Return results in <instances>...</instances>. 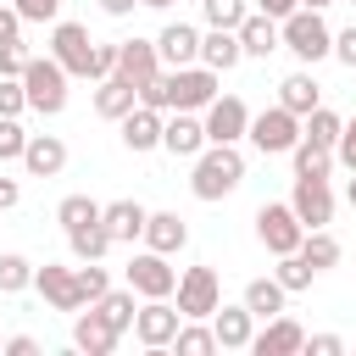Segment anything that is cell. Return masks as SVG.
Returning <instances> with one entry per match:
<instances>
[{"label": "cell", "instance_id": "1", "mask_svg": "<svg viewBox=\"0 0 356 356\" xmlns=\"http://www.w3.org/2000/svg\"><path fill=\"white\" fill-rule=\"evenodd\" d=\"M245 184V156L239 145H206L189 167V195L195 200H228Z\"/></svg>", "mask_w": 356, "mask_h": 356}, {"label": "cell", "instance_id": "2", "mask_svg": "<svg viewBox=\"0 0 356 356\" xmlns=\"http://www.w3.org/2000/svg\"><path fill=\"white\" fill-rule=\"evenodd\" d=\"M278 33H284V50H289L300 67H317L323 56H334V28L323 22V11L295 6V11L278 22Z\"/></svg>", "mask_w": 356, "mask_h": 356}, {"label": "cell", "instance_id": "3", "mask_svg": "<svg viewBox=\"0 0 356 356\" xmlns=\"http://www.w3.org/2000/svg\"><path fill=\"white\" fill-rule=\"evenodd\" d=\"M67 83H72V72H67L56 56H28V67H22L28 111H39V117H61V111H67Z\"/></svg>", "mask_w": 356, "mask_h": 356}, {"label": "cell", "instance_id": "4", "mask_svg": "<svg viewBox=\"0 0 356 356\" xmlns=\"http://www.w3.org/2000/svg\"><path fill=\"white\" fill-rule=\"evenodd\" d=\"M222 72H211L206 61H189V67H167V106L172 111H206L222 89Z\"/></svg>", "mask_w": 356, "mask_h": 356}, {"label": "cell", "instance_id": "5", "mask_svg": "<svg viewBox=\"0 0 356 356\" xmlns=\"http://www.w3.org/2000/svg\"><path fill=\"white\" fill-rule=\"evenodd\" d=\"M300 117L289 111V106H267V111H250V128H245V139L261 150V156H289L295 145H300Z\"/></svg>", "mask_w": 356, "mask_h": 356}, {"label": "cell", "instance_id": "6", "mask_svg": "<svg viewBox=\"0 0 356 356\" xmlns=\"http://www.w3.org/2000/svg\"><path fill=\"white\" fill-rule=\"evenodd\" d=\"M256 239H261L273 256H289V250H300L306 222L295 217V206H289V200H267V206L256 211Z\"/></svg>", "mask_w": 356, "mask_h": 356}, {"label": "cell", "instance_id": "7", "mask_svg": "<svg viewBox=\"0 0 356 356\" xmlns=\"http://www.w3.org/2000/svg\"><path fill=\"white\" fill-rule=\"evenodd\" d=\"M178 328H184V312H178V300H172V295L145 300V306H139V317H134V339H139L145 350H167V345L178 339Z\"/></svg>", "mask_w": 356, "mask_h": 356}, {"label": "cell", "instance_id": "8", "mask_svg": "<svg viewBox=\"0 0 356 356\" xmlns=\"http://www.w3.org/2000/svg\"><path fill=\"white\" fill-rule=\"evenodd\" d=\"M128 289L139 295V300H161V295H172L178 289V267L161 256V250H139L134 261H128Z\"/></svg>", "mask_w": 356, "mask_h": 356}, {"label": "cell", "instance_id": "9", "mask_svg": "<svg viewBox=\"0 0 356 356\" xmlns=\"http://www.w3.org/2000/svg\"><path fill=\"white\" fill-rule=\"evenodd\" d=\"M50 56H56L72 78H89V67H95V39H89V28H83V22H50Z\"/></svg>", "mask_w": 356, "mask_h": 356}, {"label": "cell", "instance_id": "10", "mask_svg": "<svg viewBox=\"0 0 356 356\" xmlns=\"http://www.w3.org/2000/svg\"><path fill=\"white\" fill-rule=\"evenodd\" d=\"M172 295H178V312H184V317H211V312L222 306V284H217L211 267H184Z\"/></svg>", "mask_w": 356, "mask_h": 356}, {"label": "cell", "instance_id": "11", "mask_svg": "<svg viewBox=\"0 0 356 356\" xmlns=\"http://www.w3.org/2000/svg\"><path fill=\"white\" fill-rule=\"evenodd\" d=\"M200 122H206V139H211V145H239L245 128H250V106H245L239 95H217V100L200 111Z\"/></svg>", "mask_w": 356, "mask_h": 356}, {"label": "cell", "instance_id": "12", "mask_svg": "<svg viewBox=\"0 0 356 356\" xmlns=\"http://www.w3.org/2000/svg\"><path fill=\"white\" fill-rule=\"evenodd\" d=\"M289 206H295V217H300L306 228H328V222H334V189H328V178H300V172H295Z\"/></svg>", "mask_w": 356, "mask_h": 356}, {"label": "cell", "instance_id": "13", "mask_svg": "<svg viewBox=\"0 0 356 356\" xmlns=\"http://www.w3.org/2000/svg\"><path fill=\"white\" fill-rule=\"evenodd\" d=\"M33 289L44 295L50 312H83V295H78V267H61V261H44L33 273Z\"/></svg>", "mask_w": 356, "mask_h": 356}, {"label": "cell", "instance_id": "14", "mask_svg": "<svg viewBox=\"0 0 356 356\" xmlns=\"http://www.w3.org/2000/svg\"><path fill=\"white\" fill-rule=\"evenodd\" d=\"M250 350L256 356H300L306 350V328L289 312H278V317H267V328L250 334Z\"/></svg>", "mask_w": 356, "mask_h": 356}, {"label": "cell", "instance_id": "15", "mask_svg": "<svg viewBox=\"0 0 356 356\" xmlns=\"http://www.w3.org/2000/svg\"><path fill=\"white\" fill-rule=\"evenodd\" d=\"M117 128H122V145H128L134 156H145V150H161V128H167V111H156V106H145V100H139V106H134V111H128Z\"/></svg>", "mask_w": 356, "mask_h": 356}, {"label": "cell", "instance_id": "16", "mask_svg": "<svg viewBox=\"0 0 356 356\" xmlns=\"http://www.w3.org/2000/svg\"><path fill=\"white\" fill-rule=\"evenodd\" d=\"M206 145H211V139H206V122H200L195 111H172V117H167V128H161V150H167V156L195 161Z\"/></svg>", "mask_w": 356, "mask_h": 356}, {"label": "cell", "instance_id": "17", "mask_svg": "<svg viewBox=\"0 0 356 356\" xmlns=\"http://www.w3.org/2000/svg\"><path fill=\"white\" fill-rule=\"evenodd\" d=\"M117 339H122V334L111 328V317H106L100 306H89V312H78V317H72V345H78L83 356H111V350H117Z\"/></svg>", "mask_w": 356, "mask_h": 356}, {"label": "cell", "instance_id": "18", "mask_svg": "<svg viewBox=\"0 0 356 356\" xmlns=\"http://www.w3.org/2000/svg\"><path fill=\"white\" fill-rule=\"evenodd\" d=\"M117 72H122L134 89H145V83L161 72V50H156V39H122V44H117Z\"/></svg>", "mask_w": 356, "mask_h": 356}, {"label": "cell", "instance_id": "19", "mask_svg": "<svg viewBox=\"0 0 356 356\" xmlns=\"http://www.w3.org/2000/svg\"><path fill=\"white\" fill-rule=\"evenodd\" d=\"M211 328H217V345L222 350H250V334H256V312L245 306V300H222L217 312H211Z\"/></svg>", "mask_w": 356, "mask_h": 356}, {"label": "cell", "instance_id": "20", "mask_svg": "<svg viewBox=\"0 0 356 356\" xmlns=\"http://www.w3.org/2000/svg\"><path fill=\"white\" fill-rule=\"evenodd\" d=\"M156 50H161V67H189V61H200V28L167 22V28L156 33Z\"/></svg>", "mask_w": 356, "mask_h": 356}, {"label": "cell", "instance_id": "21", "mask_svg": "<svg viewBox=\"0 0 356 356\" xmlns=\"http://www.w3.org/2000/svg\"><path fill=\"white\" fill-rule=\"evenodd\" d=\"M200 61L211 72H234L245 61V44H239V28H206L200 33Z\"/></svg>", "mask_w": 356, "mask_h": 356}, {"label": "cell", "instance_id": "22", "mask_svg": "<svg viewBox=\"0 0 356 356\" xmlns=\"http://www.w3.org/2000/svg\"><path fill=\"white\" fill-rule=\"evenodd\" d=\"M134 106H139V89H134L122 72H111V78H100V83H95V111H100L106 122H122Z\"/></svg>", "mask_w": 356, "mask_h": 356}, {"label": "cell", "instance_id": "23", "mask_svg": "<svg viewBox=\"0 0 356 356\" xmlns=\"http://www.w3.org/2000/svg\"><path fill=\"white\" fill-rule=\"evenodd\" d=\"M22 167H28V178H56V172L67 167V145H61L56 134H28Z\"/></svg>", "mask_w": 356, "mask_h": 356}, {"label": "cell", "instance_id": "24", "mask_svg": "<svg viewBox=\"0 0 356 356\" xmlns=\"http://www.w3.org/2000/svg\"><path fill=\"white\" fill-rule=\"evenodd\" d=\"M278 106H289L295 117H312V111L323 106V83L312 78V67H300V72H289V78L278 83Z\"/></svg>", "mask_w": 356, "mask_h": 356}, {"label": "cell", "instance_id": "25", "mask_svg": "<svg viewBox=\"0 0 356 356\" xmlns=\"http://www.w3.org/2000/svg\"><path fill=\"white\" fill-rule=\"evenodd\" d=\"M100 222L111 228V239H117V245H134V239H145V222H150V211H145L139 200H111V206L100 211Z\"/></svg>", "mask_w": 356, "mask_h": 356}, {"label": "cell", "instance_id": "26", "mask_svg": "<svg viewBox=\"0 0 356 356\" xmlns=\"http://www.w3.org/2000/svg\"><path fill=\"white\" fill-rule=\"evenodd\" d=\"M145 245L161 250V256H178V250L189 245V222H184L178 211H150V222H145Z\"/></svg>", "mask_w": 356, "mask_h": 356}, {"label": "cell", "instance_id": "27", "mask_svg": "<svg viewBox=\"0 0 356 356\" xmlns=\"http://www.w3.org/2000/svg\"><path fill=\"white\" fill-rule=\"evenodd\" d=\"M239 44H245V56H273V50H284L278 17H267V11H250V17L239 22Z\"/></svg>", "mask_w": 356, "mask_h": 356}, {"label": "cell", "instance_id": "28", "mask_svg": "<svg viewBox=\"0 0 356 356\" xmlns=\"http://www.w3.org/2000/svg\"><path fill=\"white\" fill-rule=\"evenodd\" d=\"M111 245H117V239H111V228H106V222H83V228H72V234H67L72 261H100Z\"/></svg>", "mask_w": 356, "mask_h": 356}, {"label": "cell", "instance_id": "29", "mask_svg": "<svg viewBox=\"0 0 356 356\" xmlns=\"http://www.w3.org/2000/svg\"><path fill=\"white\" fill-rule=\"evenodd\" d=\"M239 300H245V306H250V312H256V317L267 323V317H278V312H284V300H289V289H284L278 278H250Z\"/></svg>", "mask_w": 356, "mask_h": 356}, {"label": "cell", "instance_id": "30", "mask_svg": "<svg viewBox=\"0 0 356 356\" xmlns=\"http://www.w3.org/2000/svg\"><path fill=\"white\" fill-rule=\"evenodd\" d=\"M172 350H178V356H211V350H222V345H217V328H206V317H184Z\"/></svg>", "mask_w": 356, "mask_h": 356}, {"label": "cell", "instance_id": "31", "mask_svg": "<svg viewBox=\"0 0 356 356\" xmlns=\"http://www.w3.org/2000/svg\"><path fill=\"white\" fill-rule=\"evenodd\" d=\"M300 256H306L317 273H328V267H339V256H345V250H339V239H334L328 228H306V239H300Z\"/></svg>", "mask_w": 356, "mask_h": 356}, {"label": "cell", "instance_id": "32", "mask_svg": "<svg viewBox=\"0 0 356 356\" xmlns=\"http://www.w3.org/2000/svg\"><path fill=\"white\" fill-rule=\"evenodd\" d=\"M300 128H306V139H312V145L334 150V145H339V134H345V117H339V111H328V106H317L312 117H300Z\"/></svg>", "mask_w": 356, "mask_h": 356}, {"label": "cell", "instance_id": "33", "mask_svg": "<svg viewBox=\"0 0 356 356\" xmlns=\"http://www.w3.org/2000/svg\"><path fill=\"white\" fill-rule=\"evenodd\" d=\"M289 161H295V172H300V178H328V172H334V150L312 145L306 134H300V145L289 150Z\"/></svg>", "mask_w": 356, "mask_h": 356}, {"label": "cell", "instance_id": "34", "mask_svg": "<svg viewBox=\"0 0 356 356\" xmlns=\"http://www.w3.org/2000/svg\"><path fill=\"white\" fill-rule=\"evenodd\" d=\"M100 200H89V195H67L61 206H56V222H61V234H72V228H83V222H100Z\"/></svg>", "mask_w": 356, "mask_h": 356}, {"label": "cell", "instance_id": "35", "mask_svg": "<svg viewBox=\"0 0 356 356\" xmlns=\"http://www.w3.org/2000/svg\"><path fill=\"white\" fill-rule=\"evenodd\" d=\"M273 278L289 289V295H300V289H312V278H317V267L300 256V250H289V256H278V267H273Z\"/></svg>", "mask_w": 356, "mask_h": 356}, {"label": "cell", "instance_id": "36", "mask_svg": "<svg viewBox=\"0 0 356 356\" xmlns=\"http://www.w3.org/2000/svg\"><path fill=\"white\" fill-rule=\"evenodd\" d=\"M95 306L111 317V328H117V334H134V317H139V306H134V289H106Z\"/></svg>", "mask_w": 356, "mask_h": 356}, {"label": "cell", "instance_id": "37", "mask_svg": "<svg viewBox=\"0 0 356 356\" xmlns=\"http://www.w3.org/2000/svg\"><path fill=\"white\" fill-rule=\"evenodd\" d=\"M33 261L28 256H17V250H6L0 256V295H22V289H33Z\"/></svg>", "mask_w": 356, "mask_h": 356}, {"label": "cell", "instance_id": "38", "mask_svg": "<svg viewBox=\"0 0 356 356\" xmlns=\"http://www.w3.org/2000/svg\"><path fill=\"white\" fill-rule=\"evenodd\" d=\"M200 17L206 28H239L250 17V0H200Z\"/></svg>", "mask_w": 356, "mask_h": 356}, {"label": "cell", "instance_id": "39", "mask_svg": "<svg viewBox=\"0 0 356 356\" xmlns=\"http://www.w3.org/2000/svg\"><path fill=\"white\" fill-rule=\"evenodd\" d=\"M106 289H111L106 267H100V261H78V295H83V306H95Z\"/></svg>", "mask_w": 356, "mask_h": 356}, {"label": "cell", "instance_id": "40", "mask_svg": "<svg viewBox=\"0 0 356 356\" xmlns=\"http://www.w3.org/2000/svg\"><path fill=\"white\" fill-rule=\"evenodd\" d=\"M22 150H28L22 117H0V161H22Z\"/></svg>", "mask_w": 356, "mask_h": 356}, {"label": "cell", "instance_id": "41", "mask_svg": "<svg viewBox=\"0 0 356 356\" xmlns=\"http://www.w3.org/2000/svg\"><path fill=\"white\" fill-rule=\"evenodd\" d=\"M28 111V89L22 78H0V117H22Z\"/></svg>", "mask_w": 356, "mask_h": 356}, {"label": "cell", "instance_id": "42", "mask_svg": "<svg viewBox=\"0 0 356 356\" xmlns=\"http://www.w3.org/2000/svg\"><path fill=\"white\" fill-rule=\"evenodd\" d=\"M22 22H61V0H17Z\"/></svg>", "mask_w": 356, "mask_h": 356}, {"label": "cell", "instance_id": "43", "mask_svg": "<svg viewBox=\"0 0 356 356\" xmlns=\"http://www.w3.org/2000/svg\"><path fill=\"white\" fill-rule=\"evenodd\" d=\"M22 67H28L22 39H17V44H0V78H22Z\"/></svg>", "mask_w": 356, "mask_h": 356}, {"label": "cell", "instance_id": "44", "mask_svg": "<svg viewBox=\"0 0 356 356\" xmlns=\"http://www.w3.org/2000/svg\"><path fill=\"white\" fill-rule=\"evenodd\" d=\"M334 61H339V67H350V72H356V22H350V28H339V33H334Z\"/></svg>", "mask_w": 356, "mask_h": 356}, {"label": "cell", "instance_id": "45", "mask_svg": "<svg viewBox=\"0 0 356 356\" xmlns=\"http://www.w3.org/2000/svg\"><path fill=\"white\" fill-rule=\"evenodd\" d=\"M306 350L312 356H345V339L339 334H306Z\"/></svg>", "mask_w": 356, "mask_h": 356}, {"label": "cell", "instance_id": "46", "mask_svg": "<svg viewBox=\"0 0 356 356\" xmlns=\"http://www.w3.org/2000/svg\"><path fill=\"white\" fill-rule=\"evenodd\" d=\"M17 39H22V11L0 6V44H17Z\"/></svg>", "mask_w": 356, "mask_h": 356}, {"label": "cell", "instance_id": "47", "mask_svg": "<svg viewBox=\"0 0 356 356\" xmlns=\"http://www.w3.org/2000/svg\"><path fill=\"white\" fill-rule=\"evenodd\" d=\"M334 161L356 172V128H350V122H345V134H339V145H334Z\"/></svg>", "mask_w": 356, "mask_h": 356}, {"label": "cell", "instance_id": "48", "mask_svg": "<svg viewBox=\"0 0 356 356\" xmlns=\"http://www.w3.org/2000/svg\"><path fill=\"white\" fill-rule=\"evenodd\" d=\"M33 350H39L33 334H11V339H6V356H33Z\"/></svg>", "mask_w": 356, "mask_h": 356}, {"label": "cell", "instance_id": "49", "mask_svg": "<svg viewBox=\"0 0 356 356\" xmlns=\"http://www.w3.org/2000/svg\"><path fill=\"white\" fill-rule=\"evenodd\" d=\"M295 6H300V0H256L250 11H267V17H278V22H284V17L295 11Z\"/></svg>", "mask_w": 356, "mask_h": 356}, {"label": "cell", "instance_id": "50", "mask_svg": "<svg viewBox=\"0 0 356 356\" xmlns=\"http://www.w3.org/2000/svg\"><path fill=\"white\" fill-rule=\"evenodd\" d=\"M17 200H22V184L17 178H0V211H11Z\"/></svg>", "mask_w": 356, "mask_h": 356}, {"label": "cell", "instance_id": "51", "mask_svg": "<svg viewBox=\"0 0 356 356\" xmlns=\"http://www.w3.org/2000/svg\"><path fill=\"white\" fill-rule=\"evenodd\" d=\"M134 6H145V0H100L106 17H134Z\"/></svg>", "mask_w": 356, "mask_h": 356}, {"label": "cell", "instance_id": "52", "mask_svg": "<svg viewBox=\"0 0 356 356\" xmlns=\"http://www.w3.org/2000/svg\"><path fill=\"white\" fill-rule=\"evenodd\" d=\"M345 200H350V211H356V172H350V184H345Z\"/></svg>", "mask_w": 356, "mask_h": 356}, {"label": "cell", "instance_id": "53", "mask_svg": "<svg viewBox=\"0 0 356 356\" xmlns=\"http://www.w3.org/2000/svg\"><path fill=\"white\" fill-rule=\"evenodd\" d=\"M300 6H306V11H323V6H334V0H300Z\"/></svg>", "mask_w": 356, "mask_h": 356}, {"label": "cell", "instance_id": "54", "mask_svg": "<svg viewBox=\"0 0 356 356\" xmlns=\"http://www.w3.org/2000/svg\"><path fill=\"white\" fill-rule=\"evenodd\" d=\"M145 6H150V11H167V6H172V0H145Z\"/></svg>", "mask_w": 356, "mask_h": 356}, {"label": "cell", "instance_id": "55", "mask_svg": "<svg viewBox=\"0 0 356 356\" xmlns=\"http://www.w3.org/2000/svg\"><path fill=\"white\" fill-rule=\"evenodd\" d=\"M0 350H6V334H0Z\"/></svg>", "mask_w": 356, "mask_h": 356}, {"label": "cell", "instance_id": "56", "mask_svg": "<svg viewBox=\"0 0 356 356\" xmlns=\"http://www.w3.org/2000/svg\"><path fill=\"white\" fill-rule=\"evenodd\" d=\"M350 6H356V0H350Z\"/></svg>", "mask_w": 356, "mask_h": 356}, {"label": "cell", "instance_id": "57", "mask_svg": "<svg viewBox=\"0 0 356 356\" xmlns=\"http://www.w3.org/2000/svg\"><path fill=\"white\" fill-rule=\"evenodd\" d=\"M350 128H356V122H350Z\"/></svg>", "mask_w": 356, "mask_h": 356}]
</instances>
